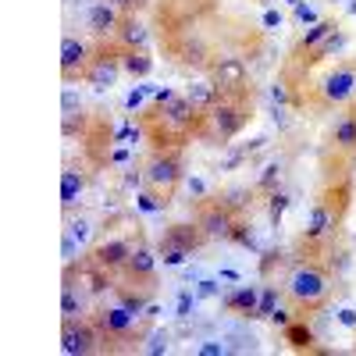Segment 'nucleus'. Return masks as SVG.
<instances>
[{
    "label": "nucleus",
    "mask_w": 356,
    "mask_h": 356,
    "mask_svg": "<svg viewBox=\"0 0 356 356\" xmlns=\"http://www.w3.org/2000/svg\"><path fill=\"white\" fill-rule=\"evenodd\" d=\"M356 196V182H353V164L321 154V186L317 196L310 203V214H307V228L300 235V257L314 260L317 253L332 250L335 235L342 232L346 218H349V207Z\"/></svg>",
    "instance_id": "1"
},
{
    "label": "nucleus",
    "mask_w": 356,
    "mask_h": 356,
    "mask_svg": "<svg viewBox=\"0 0 356 356\" xmlns=\"http://www.w3.org/2000/svg\"><path fill=\"white\" fill-rule=\"evenodd\" d=\"M196 129H200V111L186 100V93H164L154 97L150 107L139 111V132L146 139V150H168V146H186L196 143Z\"/></svg>",
    "instance_id": "2"
},
{
    "label": "nucleus",
    "mask_w": 356,
    "mask_h": 356,
    "mask_svg": "<svg viewBox=\"0 0 356 356\" xmlns=\"http://www.w3.org/2000/svg\"><path fill=\"white\" fill-rule=\"evenodd\" d=\"M253 89H235V93H221V100L200 114V129H196V143L207 146H228L250 122H253Z\"/></svg>",
    "instance_id": "3"
},
{
    "label": "nucleus",
    "mask_w": 356,
    "mask_h": 356,
    "mask_svg": "<svg viewBox=\"0 0 356 356\" xmlns=\"http://www.w3.org/2000/svg\"><path fill=\"white\" fill-rule=\"evenodd\" d=\"M332 271L324 267L321 260H300L292 267V271L285 275V300L292 307L296 317H314L321 314L324 307H328L332 300Z\"/></svg>",
    "instance_id": "4"
},
{
    "label": "nucleus",
    "mask_w": 356,
    "mask_h": 356,
    "mask_svg": "<svg viewBox=\"0 0 356 356\" xmlns=\"http://www.w3.org/2000/svg\"><path fill=\"white\" fill-rule=\"evenodd\" d=\"M93 321L100 324V335H104V353H136L143 349L146 335H150V314H132L122 303H111V307H97Z\"/></svg>",
    "instance_id": "5"
},
{
    "label": "nucleus",
    "mask_w": 356,
    "mask_h": 356,
    "mask_svg": "<svg viewBox=\"0 0 356 356\" xmlns=\"http://www.w3.org/2000/svg\"><path fill=\"white\" fill-rule=\"evenodd\" d=\"M143 189L154 196L157 207H168L186 178V150L182 146H168V150H146L143 161Z\"/></svg>",
    "instance_id": "6"
},
{
    "label": "nucleus",
    "mask_w": 356,
    "mask_h": 356,
    "mask_svg": "<svg viewBox=\"0 0 356 356\" xmlns=\"http://www.w3.org/2000/svg\"><path fill=\"white\" fill-rule=\"evenodd\" d=\"M122 57H125V47L118 43L114 36L93 40V57H89V65L82 72V82L93 86V89H111L118 82V75H125Z\"/></svg>",
    "instance_id": "7"
},
{
    "label": "nucleus",
    "mask_w": 356,
    "mask_h": 356,
    "mask_svg": "<svg viewBox=\"0 0 356 356\" xmlns=\"http://www.w3.org/2000/svg\"><path fill=\"white\" fill-rule=\"evenodd\" d=\"M307 89H314V107H321V111H335V107H346V104H353V97H356V65L353 61H342V65H335L328 75L321 79V86H310L307 82Z\"/></svg>",
    "instance_id": "8"
},
{
    "label": "nucleus",
    "mask_w": 356,
    "mask_h": 356,
    "mask_svg": "<svg viewBox=\"0 0 356 356\" xmlns=\"http://www.w3.org/2000/svg\"><path fill=\"white\" fill-rule=\"evenodd\" d=\"M235 218H239V211L221 196V193H214V196H203V200H196L193 203V221L211 235V243H228V232H232V225H235Z\"/></svg>",
    "instance_id": "9"
},
{
    "label": "nucleus",
    "mask_w": 356,
    "mask_h": 356,
    "mask_svg": "<svg viewBox=\"0 0 356 356\" xmlns=\"http://www.w3.org/2000/svg\"><path fill=\"white\" fill-rule=\"evenodd\" d=\"M61 353L65 356L104 353V335H100V324L93 321V314L75 317V321H61Z\"/></svg>",
    "instance_id": "10"
},
{
    "label": "nucleus",
    "mask_w": 356,
    "mask_h": 356,
    "mask_svg": "<svg viewBox=\"0 0 356 356\" xmlns=\"http://www.w3.org/2000/svg\"><path fill=\"white\" fill-rule=\"evenodd\" d=\"M324 154L356 164V100L346 104L342 114L335 118V125L328 132V143H324Z\"/></svg>",
    "instance_id": "11"
},
{
    "label": "nucleus",
    "mask_w": 356,
    "mask_h": 356,
    "mask_svg": "<svg viewBox=\"0 0 356 356\" xmlns=\"http://www.w3.org/2000/svg\"><path fill=\"white\" fill-rule=\"evenodd\" d=\"M136 243H139V239H132V235H107V239H97L93 246H89L86 257L93 260L97 267H104V271L122 275V267H125V260L132 257Z\"/></svg>",
    "instance_id": "12"
},
{
    "label": "nucleus",
    "mask_w": 356,
    "mask_h": 356,
    "mask_svg": "<svg viewBox=\"0 0 356 356\" xmlns=\"http://www.w3.org/2000/svg\"><path fill=\"white\" fill-rule=\"evenodd\" d=\"M157 250H150L143 239L136 243V250H132V257L125 260V267H122V282H129V285H139V289H150V292H157Z\"/></svg>",
    "instance_id": "13"
},
{
    "label": "nucleus",
    "mask_w": 356,
    "mask_h": 356,
    "mask_svg": "<svg viewBox=\"0 0 356 356\" xmlns=\"http://www.w3.org/2000/svg\"><path fill=\"white\" fill-rule=\"evenodd\" d=\"M207 79H211L221 93H235V89H246L250 86V65L246 57H235V54H218L211 68H207Z\"/></svg>",
    "instance_id": "14"
},
{
    "label": "nucleus",
    "mask_w": 356,
    "mask_h": 356,
    "mask_svg": "<svg viewBox=\"0 0 356 356\" xmlns=\"http://www.w3.org/2000/svg\"><path fill=\"white\" fill-rule=\"evenodd\" d=\"M335 33H342L335 18H321V22H314V25L307 29V33H303L300 40L292 43V50H289V57H285V68H296V65H303L307 57H310V54H317V50H321L324 43H328V40H332Z\"/></svg>",
    "instance_id": "15"
},
{
    "label": "nucleus",
    "mask_w": 356,
    "mask_h": 356,
    "mask_svg": "<svg viewBox=\"0 0 356 356\" xmlns=\"http://www.w3.org/2000/svg\"><path fill=\"white\" fill-rule=\"evenodd\" d=\"M207 243H211V235H207L196 221H171V225H164L161 239H157V246H164V250H182V253H196V250H203Z\"/></svg>",
    "instance_id": "16"
},
{
    "label": "nucleus",
    "mask_w": 356,
    "mask_h": 356,
    "mask_svg": "<svg viewBox=\"0 0 356 356\" xmlns=\"http://www.w3.org/2000/svg\"><path fill=\"white\" fill-rule=\"evenodd\" d=\"M93 57V43H86L79 36H65L61 40V79L65 82H82V72Z\"/></svg>",
    "instance_id": "17"
},
{
    "label": "nucleus",
    "mask_w": 356,
    "mask_h": 356,
    "mask_svg": "<svg viewBox=\"0 0 356 356\" xmlns=\"http://www.w3.org/2000/svg\"><path fill=\"white\" fill-rule=\"evenodd\" d=\"M122 11H118L114 4H107V0H100V4H93L89 8V18H86V25H89V33H93L97 40H107V36H114L118 33V25H122Z\"/></svg>",
    "instance_id": "18"
},
{
    "label": "nucleus",
    "mask_w": 356,
    "mask_h": 356,
    "mask_svg": "<svg viewBox=\"0 0 356 356\" xmlns=\"http://www.w3.org/2000/svg\"><path fill=\"white\" fill-rule=\"evenodd\" d=\"M114 40L122 43L125 50H146V43H150V29L139 22V15H125L122 25H118V33H114Z\"/></svg>",
    "instance_id": "19"
},
{
    "label": "nucleus",
    "mask_w": 356,
    "mask_h": 356,
    "mask_svg": "<svg viewBox=\"0 0 356 356\" xmlns=\"http://www.w3.org/2000/svg\"><path fill=\"white\" fill-rule=\"evenodd\" d=\"M257 303H260V289L257 285H239V289H232L225 300H221V307L228 314H239V317H253L257 314Z\"/></svg>",
    "instance_id": "20"
},
{
    "label": "nucleus",
    "mask_w": 356,
    "mask_h": 356,
    "mask_svg": "<svg viewBox=\"0 0 356 356\" xmlns=\"http://www.w3.org/2000/svg\"><path fill=\"white\" fill-rule=\"evenodd\" d=\"M111 296H114L122 307H129L132 314H146V310H150V300H154L157 292L139 289V285H129V282H118V285L111 289Z\"/></svg>",
    "instance_id": "21"
},
{
    "label": "nucleus",
    "mask_w": 356,
    "mask_h": 356,
    "mask_svg": "<svg viewBox=\"0 0 356 356\" xmlns=\"http://www.w3.org/2000/svg\"><path fill=\"white\" fill-rule=\"evenodd\" d=\"M182 93H186V100H189V104H193V107H196L200 114H203V111H211V107H214V104L221 100V89H218V86H214L211 79H203V82H193L189 89H182Z\"/></svg>",
    "instance_id": "22"
},
{
    "label": "nucleus",
    "mask_w": 356,
    "mask_h": 356,
    "mask_svg": "<svg viewBox=\"0 0 356 356\" xmlns=\"http://www.w3.org/2000/svg\"><path fill=\"white\" fill-rule=\"evenodd\" d=\"M285 342L296 349V353H310L314 349V332H310V324H307V317H296V321H289L285 324Z\"/></svg>",
    "instance_id": "23"
},
{
    "label": "nucleus",
    "mask_w": 356,
    "mask_h": 356,
    "mask_svg": "<svg viewBox=\"0 0 356 356\" xmlns=\"http://www.w3.org/2000/svg\"><path fill=\"white\" fill-rule=\"evenodd\" d=\"M285 296V282L278 285V282H267L264 289H260V303H257V321H271L275 317V310H278V300Z\"/></svg>",
    "instance_id": "24"
},
{
    "label": "nucleus",
    "mask_w": 356,
    "mask_h": 356,
    "mask_svg": "<svg viewBox=\"0 0 356 356\" xmlns=\"http://www.w3.org/2000/svg\"><path fill=\"white\" fill-rule=\"evenodd\" d=\"M86 317V292L79 285H61V321Z\"/></svg>",
    "instance_id": "25"
},
{
    "label": "nucleus",
    "mask_w": 356,
    "mask_h": 356,
    "mask_svg": "<svg viewBox=\"0 0 356 356\" xmlns=\"http://www.w3.org/2000/svg\"><path fill=\"white\" fill-rule=\"evenodd\" d=\"M82 189H86V175L75 171V168H68L61 175V207H65V214H72V207H75V200H79Z\"/></svg>",
    "instance_id": "26"
},
{
    "label": "nucleus",
    "mask_w": 356,
    "mask_h": 356,
    "mask_svg": "<svg viewBox=\"0 0 356 356\" xmlns=\"http://www.w3.org/2000/svg\"><path fill=\"white\" fill-rule=\"evenodd\" d=\"M122 68H125L129 79H146L154 72V57H150V50H125Z\"/></svg>",
    "instance_id": "27"
},
{
    "label": "nucleus",
    "mask_w": 356,
    "mask_h": 356,
    "mask_svg": "<svg viewBox=\"0 0 356 356\" xmlns=\"http://www.w3.org/2000/svg\"><path fill=\"white\" fill-rule=\"evenodd\" d=\"M228 243H235V246H253V221H250L246 214L235 218V225H232V232H228Z\"/></svg>",
    "instance_id": "28"
},
{
    "label": "nucleus",
    "mask_w": 356,
    "mask_h": 356,
    "mask_svg": "<svg viewBox=\"0 0 356 356\" xmlns=\"http://www.w3.org/2000/svg\"><path fill=\"white\" fill-rule=\"evenodd\" d=\"M285 207H289V196H285V193H278V189H275V193H267V211H271V221H275V225L282 221Z\"/></svg>",
    "instance_id": "29"
},
{
    "label": "nucleus",
    "mask_w": 356,
    "mask_h": 356,
    "mask_svg": "<svg viewBox=\"0 0 356 356\" xmlns=\"http://www.w3.org/2000/svg\"><path fill=\"white\" fill-rule=\"evenodd\" d=\"M278 178H282V168H278V164H271V168H264V175H260V182H257V193H275V186H278Z\"/></svg>",
    "instance_id": "30"
},
{
    "label": "nucleus",
    "mask_w": 356,
    "mask_h": 356,
    "mask_svg": "<svg viewBox=\"0 0 356 356\" xmlns=\"http://www.w3.org/2000/svg\"><path fill=\"white\" fill-rule=\"evenodd\" d=\"M107 4H114L122 15H143L146 8L154 4V0H107Z\"/></svg>",
    "instance_id": "31"
},
{
    "label": "nucleus",
    "mask_w": 356,
    "mask_h": 356,
    "mask_svg": "<svg viewBox=\"0 0 356 356\" xmlns=\"http://www.w3.org/2000/svg\"><path fill=\"white\" fill-rule=\"evenodd\" d=\"M157 257H161L168 267H178V264H186L193 253H182V250H164V246H157Z\"/></svg>",
    "instance_id": "32"
},
{
    "label": "nucleus",
    "mask_w": 356,
    "mask_h": 356,
    "mask_svg": "<svg viewBox=\"0 0 356 356\" xmlns=\"http://www.w3.org/2000/svg\"><path fill=\"white\" fill-rule=\"evenodd\" d=\"M168 349V335H146L143 353H164Z\"/></svg>",
    "instance_id": "33"
},
{
    "label": "nucleus",
    "mask_w": 356,
    "mask_h": 356,
    "mask_svg": "<svg viewBox=\"0 0 356 356\" xmlns=\"http://www.w3.org/2000/svg\"><path fill=\"white\" fill-rule=\"evenodd\" d=\"M353 349H356V342H353Z\"/></svg>",
    "instance_id": "34"
}]
</instances>
